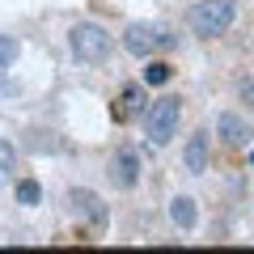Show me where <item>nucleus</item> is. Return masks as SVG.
I'll return each mask as SVG.
<instances>
[{"label":"nucleus","instance_id":"obj_1","mask_svg":"<svg viewBox=\"0 0 254 254\" xmlns=\"http://www.w3.org/2000/svg\"><path fill=\"white\" fill-rule=\"evenodd\" d=\"M68 47L81 64H106L115 55V34L102 30L98 21H76L72 34H68Z\"/></svg>","mask_w":254,"mask_h":254},{"label":"nucleus","instance_id":"obj_2","mask_svg":"<svg viewBox=\"0 0 254 254\" xmlns=\"http://www.w3.org/2000/svg\"><path fill=\"white\" fill-rule=\"evenodd\" d=\"M233 17H237L233 0H199V4L187 9V26L199 38H220L229 26H233Z\"/></svg>","mask_w":254,"mask_h":254},{"label":"nucleus","instance_id":"obj_3","mask_svg":"<svg viewBox=\"0 0 254 254\" xmlns=\"http://www.w3.org/2000/svg\"><path fill=\"white\" fill-rule=\"evenodd\" d=\"M178 119H182V98H174V93H165V98H157L153 106H148L144 115V136L153 148H165L174 140V131H178Z\"/></svg>","mask_w":254,"mask_h":254},{"label":"nucleus","instance_id":"obj_4","mask_svg":"<svg viewBox=\"0 0 254 254\" xmlns=\"http://www.w3.org/2000/svg\"><path fill=\"white\" fill-rule=\"evenodd\" d=\"M123 47H127L131 55H140V60H148V55L174 47V34H170L165 26H153V21H136V26H127Z\"/></svg>","mask_w":254,"mask_h":254},{"label":"nucleus","instance_id":"obj_5","mask_svg":"<svg viewBox=\"0 0 254 254\" xmlns=\"http://www.w3.org/2000/svg\"><path fill=\"white\" fill-rule=\"evenodd\" d=\"M106 178L115 182L119 190H131L140 182V157L131 153V148H123V153H115L110 157V170H106Z\"/></svg>","mask_w":254,"mask_h":254},{"label":"nucleus","instance_id":"obj_6","mask_svg":"<svg viewBox=\"0 0 254 254\" xmlns=\"http://www.w3.org/2000/svg\"><path fill=\"white\" fill-rule=\"evenodd\" d=\"M216 131H220V140H225L229 148H242V144H250V140H254V127L246 123L242 115H220L216 119Z\"/></svg>","mask_w":254,"mask_h":254},{"label":"nucleus","instance_id":"obj_7","mask_svg":"<svg viewBox=\"0 0 254 254\" xmlns=\"http://www.w3.org/2000/svg\"><path fill=\"white\" fill-rule=\"evenodd\" d=\"M68 203H72V216L89 220V229H102L106 212H102V199L93 195V190H72V195H68Z\"/></svg>","mask_w":254,"mask_h":254},{"label":"nucleus","instance_id":"obj_8","mask_svg":"<svg viewBox=\"0 0 254 254\" xmlns=\"http://www.w3.org/2000/svg\"><path fill=\"white\" fill-rule=\"evenodd\" d=\"M182 165H187V174H203V170H208V131H195V136L187 140Z\"/></svg>","mask_w":254,"mask_h":254},{"label":"nucleus","instance_id":"obj_9","mask_svg":"<svg viewBox=\"0 0 254 254\" xmlns=\"http://www.w3.org/2000/svg\"><path fill=\"white\" fill-rule=\"evenodd\" d=\"M140 106H144V89H140V85H127V89L119 93V102H115V119L127 123V119L140 115Z\"/></svg>","mask_w":254,"mask_h":254},{"label":"nucleus","instance_id":"obj_10","mask_svg":"<svg viewBox=\"0 0 254 254\" xmlns=\"http://www.w3.org/2000/svg\"><path fill=\"white\" fill-rule=\"evenodd\" d=\"M170 220H174L178 229H195V220H199V208H195V199H187V195L170 199Z\"/></svg>","mask_w":254,"mask_h":254},{"label":"nucleus","instance_id":"obj_11","mask_svg":"<svg viewBox=\"0 0 254 254\" xmlns=\"http://www.w3.org/2000/svg\"><path fill=\"white\" fill-rule=\"evenodd\" d=\"M144 81H148V85H165V81H174V68H170V64H161V60H153V55H148Z\"/></svg>","mask_w":254,"mask_h":254},{"label":"nucleus","instance_id":"obj_12","mask_svg":"<svg viewBox=\"0 0 254 254\" xmlns=\"http://www.w3.org/2000/svg\"><path fill=\"white\" fill-rule=\"evenodd\" d=\"M38 199H43V187H38L34 178H21V182H17V203H26V208H34Z\"/></svg>","mask_w":254,"mask_h":254},{"label":"nucleus","instance_id":"obj_13","mask_svg":"<svg viewBox=\"0 0 254 254\" xmlns=\"http://www.w3.org/2000/svg\"><path fill=\"white\" fill-rule=\"evenodd\" d=\"M13 170H17V153H13L9 140H0V182H9Z\"/></svg>","mask_w":254,"mask_h":254},{"label":"nucleus","instance_id":"obj_14","mask_svg":"<svg viewBox=\"0 0 254 254\" xmlns=\"http://www.w3.org/2000/svg\"><path fill=\"white\" fill-rule=\"evenodd\" d=\"M17 55H21L17 38H4V34H0V68H9V64L17 60Z\"/></svg>","mask_w":254,"mask_h":254},{"label":"nucleus","instance_id":"obj_15","mask_svg":"<svg viewBox=\"0 0 254 254\" xmlns=\"http://www.w3.org/2000/svg\"><path fill=\"white\" fill-rule=\"evenodd\" d=\"M242 102H250V106H254V81H246V85H242Z\"/></svg>","mask_w":254,"mask_h":254},{"label":"nucleus","instance_id":"obj_16","mask_svg":"<svg viewBox=\"0 0 254 254\" xmlns=\"http://www.w3.org/2000/svg\"><path fill=\"white\" fill-rule=\"evenodd\" d=\"M0 89H4V68H0Z\"/></svg>","mask_w":254,"mask_h":254}]
</instances>
